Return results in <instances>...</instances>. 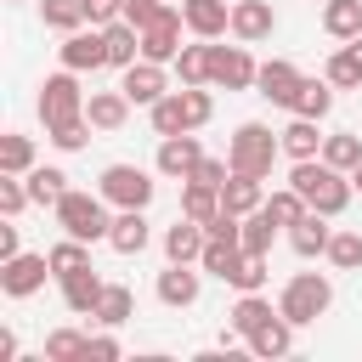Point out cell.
<instances>
[{
	"label": "cell",
	"instance_id": "obj_37",
	"mask_svg": "<svg viewBox=\"0 0 362 362\" xmlns=\"http://www.w3.org/2000/svg\"><path fill=\"white\" fill-rule=\"evenodd\" d=\"M34 170V141L28 136H0V175H28Z\"/></svg>",
	"mask_w": 362,
	"mask_h": 362
},
{
	"label": "cell",
	"instance_id": "obj_32",
	"mask_svg": "<svg viewBox=\"0 0 362 362\" xmlns=\"http://www.w3.org/2000/svg\"><path fill=\"white\" fill-rule=\"evenodd\" d=\"M45 362H90V334H79V328L45 334Z\"/></svg>",
	"mask_w": 362,
	"mask_h": 362
},
{
	"label": "cell",
	"instance_id": "obj_25",
	"mask_svg": "<svg viewBox=\"0 0 362 362\" xmlns=\"http://www.w3.org/2000/svg\"><path fill=\"white\" fill-rule=\"evenodd\" d=\"M322 74H328V85H334V90L362 85V34H356V40H345V45L328 57V68H322Z\"/></svg>",
	"mask_w": 362,
	"mask_h": 362
},
{
	"label": "cell",
	"instance_id": "obj_50",
	"mask_svg": "<svg viewBox=\"0 0 362 362\" xmlns=\"http://www.w3.org/2000/svg\"><path fill=\"white\" fill-rule=\"evenodd\" d=\"M85 17H90L96 28H107V23L124 17V0H85Z\"/></svg>",
	"mask_w": 362,
	"mask_h": 362
},
{
	"label": "cell",
	"instance_id": "obj_22",
	"mask_svg": "<svg viewBox=\"0 0 362 362\" xmlns=\"http://www.w3.org/2000/svg\"><path fill=\"white\" fill-rule=\"evenodd\" d=\"M102 40H107V68H130V62L141 57V28H136V23H124V17H119V23H107V28H102Z\"/></svg>",
	"mask_w": 362,
	"mask_h": 362
},
{
	"label": "cell",
	"instance_id": "obj_40",
	"mask_svg": "<svg viewBox=\"0 0 362 362\" xmlns=\"http://www.w3.org/2000/svg\"><path fill=\"white\" fill-rule=\"evenodd\" d=\"M40 17H45V28H62V34H74V28L90 23L85 0H40Z\"/></svg>",
	"mask_w": 362,
	"mask_h": 362
},
{
	"label": "cell",
	"instance_id": "obj_48",
	"mask_svg": "<svg viewBox=\"0 0 362 362\" xmlns=\"http://www.w3.org/2000/svg\"><path fill=\"white\" fill-rule=\"evenodd\" d=\"M175 0H124V23H136V28H147L153 17H164Z\"/></svg>",
	"mask_w": 362,
	"mask_h": 362
},
{
	"label": "cell",
	"instance_id": "obj_33",
	"mask_svg": "<svg viewBox=\"0 0 362 362\" xmlns=\"http://www.w3.org/2000/svg\"><path fill=\"white\" fill-rule=\"evenodd\" d=\"M209 62H215V45H209V40H198V45H181V57H175V74H181V85H209Z\"/></svg>",
	"mask_w": 362,
	"mask_h": 362
},
{
	"label": "cell",
	"instance_id": "obj_35",
	"mask_svg": "<svg viewBox=\"0 0 362 362\" xmlns=\"http://www.w3.org/2000/svg\"><path fill=\"white\" fill-rule=\"evenodd\" d=\"M23 181H28V198H34V204H57V198L68 192V175H62L57 164H34Z\"/></svg>",
	"mask_w": 362,
	"mask_h": 362
},
{
	"label": "cell",
	"instance_id": "obj_24",
	"mask_svg": "<svg viewBox=\"0 0 362 362\" xmlns=\"http://www.w3.org/2000/svg\"><path fill=\"white\" fill-rule=\"evenodd\" d=\"M249 351H255V356H288V351H294V322L277 311L272 322H260V328L249 334Z\"/></svg>",
	"mask_w": 362,
	"mask_h": 362
},
{
	"label": "cell",
	"instance_id": "obj_21",
	"mask_svg": "<svg viewBox=\"0 0 362 362\" xmlns=\"http://www.w3.org/2000/svg\"><path fill=\"white\" fill-rule=\"evenodd\" d=\"M85 119H90L96 130H119V124L130 119V96H124V90H90V96H85Z\"/></svg>",
	"mask_w": 362,
	"mask_h": 362
},
{
	"label": "cell",
	"instance_id": "obj_20",
	"mask_svg": "<svg viewBox=\"0 0 362 362\" xmlns=\"http://www.w3.org/2000/svg\"><path fill=\"white\" fill-rule=\"evenodd\" d=\"M204 243H209L204 221H187V215H181V221L164 232V255H170V260H181V266H192V260L204 255Z\"/></svg>",
	"mask_w": 362,
	"mask_h": 362
},
{
	"label": "cell",
	"instance_id": "obj_34",
	"mask_svg": "<svg viewBox=\"0 0 362 362\" xmlns=\"http://www.w3.org/2000/svg\"><path fill=\"white\" fill-rule=\"evenodd\" d=\"M130 311H136L130 288H124V283H107V288H102V300H96V322H102V328H124V322H130Z\"/></svg>",
	"mask_w": 362,
	"mask_h": 362
},
{
	"label": "cell",
	"instance_id": "obj_26",
	"mask_svg": "<svg viewBox=\"0 0 362 362\" xmlns=\"http://www.w3.org/2000/svg\"><path fill=\"white\" fill-rule=\"evenodd\" d=\"M221 204H226L232 215H249V209H260V204H266V192H260V175H238V170H232V175L221 181Z\"/></svg>",
	"mask_w": 362,
	"mask_h": 362
},
{
	"label": "cell",
	"instance_id": "obj_42",
	"mask_svg": "<svg viewBox=\"0 0 362 362\" xmlns=\"http://www.w3.org/2000/svg\"><path fill=\"white\" fill-rule=\"evenodd\" d=\"M209 113H215V96H209L204 85H187V90H181V119H187V130H204Z\"/></svg>",
	"mask_w": 362,
	"mask_h": 362
},
{
	"label": "cell",
	"instance_id": "obj_14",
	"mask_svg": "<svg viewBox=\"0 0 362 362\" xmlns=\"http://www.w3.org/2000/svg\"><path fill=\"white\" fill-rule=\"evenodd\" d=\"M272 28H277V11H272V0H232V34H238L243 45H260V40H272Z\"/></svg>",
	"mask_w": 362,
	"mask_h": 362
},
{
	"label": "cell",
	"instance_id": "obj_38",
	"mask_svg": "<svg viewBox=\"0 0 362 362\" xmlns=\"http://www.w3.org/2000/svg\"><path fill=\"white\" fill-rule=\"evenodd\" d=\"M272 238H277V215L260 204V209H249L243 215V249H260V255H272Z\"/></svg>",
	"mask_w": 362,
	"mask_h": 362
},
{
	"label": "cell",
	"instance_id": "obj_31",
	"mask_svg": "<svg viewBox=\"0 0 362 362\" xmlns=\"http://www.w3.org/2000/svg\"><path fill=\"white\" fill-rule=\"evenodd\" d=\"M226 283H232L238 294H255V288H266V255H260V249H238V260H232Z\"/></svg>",
	"mask_w": 362,
	"mask_h": 362
},
{
	"label": "cell",
	"instance_id": "obj_46",
	"mask_svg": "<svg viewBox=\"0 0 362 362\" xmlns=\"http://www.w3.org/2000/svg\"><path fill=\"white\" fill-rule=\"evenodd\" d=\"M90 130H96V124H90L85 113H79V119H68V124H51V141H57L62 153H79V147L90 141Z\"/></svg>",
	"mask_w": 362,
	"mask_h": 362
},
{
	"label": "cell",
	"instance_id": "obj_30",
	"mask_svg": "<svg viewBox=\"0 0 362 362\" xmlns=\"http://www.w3.org/2000/svg\"><path fill=\"white\" fill-rule=\"evenodd\" d=\"M322 28L334 40H356L362 34V0H322Z\"/></svg>",
	"mask_w": 362,
	"mask_h": 362
},
{
	"label": "cell",
	"instance_id": "obj_6",
	"mask_svg": "<svg viewBox=\"0 0 362 362\" xmlns=\"http://www.w3.org/2000/svg\"><path fill=\"white\" fill-rule=\"evenodd\" d=\"M79 113H85V90H79L74 68L51 74V79L40 85V119H45V130H51V124H68V119H79Z\"/></svg>",
	"mask_w": 362,
	"mask_h": 362
},
{
	"label": "cell",
	"instance_id": "obj_49",
	"mask_svg": "<svg viewBox=\"0 0 362 362\" xmlns=\"http://www.w3.org/2000/svg\"><path fill=\"white\" fill-rule=\"evenodd\" d=\"M226 175H232V164H226V158H209V153H204V158H198V170H192L187 181H209V187H221Z\"/></svg>",
	"mask_w": 362,
	"mask_h": 362
},
{
	"label": "cell",
	"instance_id": "obj_27",
	"mask_svg": "<svg viewBox=\"0 0 362 362\" xmlns=\"http://www.w3.org/2000/svg\"><path fill=\"white\" fill-rule=\"evenodd\" d=\"M328 107H334V85H328V74H322V79H300L288 113H300V119H322Z\"/></svg>",
	"mask_w": 362,
	"mask_h": 362
},
{
	"label": "cell",
	"instance_id": "obj_15",
	"mask_svg": "<svg viewBox=\"0 0 362 362\" xmlns=\"http://www.w3.org/2000/svg\"><path fill=\"white\" fill-rule=\"evenodd\" d=\"M198 288H204V277H198L192 266H181V260H170V266L158 272V300H164L170 311H187V305H198Z\"/></svg>",
	"mask_w": 362,
	"mask_h": 362
},
{
	"label": "cell",
	"instance_id": "obj_19",
	"mask_svg": "<svg viewBox=\"0 0 362 362\" xmlns=\"http://www.w3.org/2000/svg\"><path fill=\"white\" fill-rule=\"evenodd\" d=\"M322 221H328V215H317V209H311V215H300V221L288 226V249H294L300 260H311V255H328V238H334V226H322Z\"/></svg>",
	"mask_w": 362,
	"mask_h": 362
},
{
	"label": "cell",
	"instance_id": "obj_1",
	"mask_svg": "<svg viewBox=\"0 0 362 362\" xmlns=\"http://www.w3.org/2000/svg\"><path fill=\"white\" fill-rule=\"evenodd\" d=\"M288 187H294L317 215H328V221H334V215L351 204V192H356V187H351V175H345V170H334L328 158H300V164H294V175H288Z\"/></svg>",
	"mask_w": 362,
	"mask_h": 362
},
{
	"label": "cell",
	"instance_id": "obj_53",
	"mask_svg": "<svg viewBox=\"0 0 362 362\" xmlns=\"http://www.w3.org/2000/svg\"><path fill=\"white\" fill-rule=\"evenodd\" d=\"M351 187H356V192H362V164H356V170H351Z\"/></svg>",
	"mask_w": 362,
	"mask_h": 362
},
{
	"label": "cell",
	"instance_id": "obj_54",
	"mask_svg": "<svg viewBox=\"0 0 362 362\" xmlns=\"http://www.w3.org/2000/svg\"><path fill=\"white\" fill-rule=\"evenodd\" d=\"M175 6H181V0H175Z\"/></svg>",
	"mask_w": 362,
	"mask_h": 362
},
{
	"label": "cell",
	"instance_id": "obj_36",
	"mask_svg": "<svg viewBox=\"0 0 362 362\" xmlns=\"http://www.w3.org/2000/svg\"><path fill=\"white\" fill-rule=\"evenodd\" d=\"M45 255H51V277H68V272H85V266H90V243H79V238H68V232H62V243H51Z\"/></svg>",
	"mask_w": 362,
	"mask_h": 362
},
{
	"label": "cell",
	"instance_id": "obj_7",
	"mask_svg": "<svg viewBox=\"0 0 362 362\" xmlns=\"http://www.w3.org/2000/svg\"><path fill=\"white\" fill-rule=\"evenodd\" d=\"M45 277H51V255H11V260H0V288L11 300H28L34 288H45Z\"/></svg>",
	"mask_w": 362,
	"mask_h": 362
},
{
	"label": "cell",
	"instance_id": "obj_8",
	"mask_svg": "<svg viewBox=\"0 0 362 362\" xmlns=\"http://www.w3.org/2000/svg\"><path fill=\"white\" fill-rule=\"evenodd\" d=\"M57 57H62V68H74V74H96V68H107V40H102V28L90 23V28H74Z\"/></svg>",
	"mask_w": 362,
	"mask_h": 362
},
{
	"label": "cell",
	"instance_id": "obj_23",
	"mask_svg": "<svg viewBox=\"0 0 362 362\" xmlns=\"http://www.w3.org/2000/svg\"><path fill=\"white\" fill-rule=\"evenodd\" d=\"M147 238H153V232H147V215H141V209H119V215H113L107 243H113L119 255H141V249H147Z\"/></svg>",
	"mask_w": 362,
	"mask_h": 362
},
{
	"label": "cell",
	"instance_id": "obj_41",
	"mask_svg": "<svg viewBox=\"0 0 362 362\" xmlns=\"http://www.w3.org/2000/svg\"><path fill=\"white\" fill-rule=\"evenodd\" d=\"M238 249H243L238 238H209V243H204V255H198V266H204L209 277H221V283H226V272H232Z\"/></svg>",
	"mask_w": 362,
	"mask_h": 362
},
{
	"label": "cell",
	"instance_id": "obj_4",
	"mask_svg": "<svg viewBox=\"0 0 362 362\" xmlns=\"http://www.w3.org/2000/svg\"><path fill=\"white\" fill-rule=\"evenodd\" d=\"M328 305H334V283H328L322 272H300V277H288V283H283V294H277V311H283L294 328L317 322Z\"/></svg>",
	"mask_w": 362,
	"mask_h": 362
},
{
	"label": "cell",
	"instance_id": "obj_29",
	"mask_svg": "<svg viewBox=\"0 0 362 362\" xmlns=\"http://www.w3.org/2000/svg\"><path fill=\"white\" fill-rule=\"evenodd\" d=\"M272 317H277V311H272V300L255 288V294H238V305H232V317H226V322H232V334H243V339H249V334H255L260 322H272Z\"/></svg>",
	"mask_w": 362,
	"mask_h": 362
},
{
	"label": "cell",
	"instance_id": "obj_39",
	"mask_svg": "<svg viewBox=\"0 0 362 362\" xmlns=\"http://www.w3.org/2000/svg\"><path fill=\"white\" fill-rule=\"evenodd\" d=\"M322 158H328L334 170H345V175H351V170L362 164V136H351V130H334V136L322 141Z\"/></svg>",
	"mask_w": 362,
	"mask_h": 362
},
{
	"label": "cell",
	"instance_id": "obj_5",
	"mask_svg": "<svg viewBox=\"0 0 362 362\" xmlns=\"http://www.w3.org/2000/svg\"><path fill=\"white\" fill-rule=\"evenodd\" d=\"M96 192H102L113 209H147V204H153V175H147L141 164H107Z\"/></svg>",
	"mask_w": 362,
	"mask_h": 362
},
{
	"label": "cell",
	"instance_id": "obj_45",
	"mask_svg": "<svg viewBox=\"0 0 362 362\" xmlns=\"http://www.w3.org/2000/svg\"><path fill=\"white\" fill-rule=\"evenodd\" d=\"M266 209L277 215V226H294L300 215H311V204H305V198H300L294 187H283V192H272V198H266Z\"/></svg>",
	"mask_w": 362,
	"mask_h": 362
},
{
	"label": "cell",
	"instance_id": "obj_2",
	"mask_svg": "<svg viewBox=\"0 0 362 362\" xmlns=\"http://www.w3.org/2000/svg\"><path fill=\"white\" fill-rule=\"evenodd\" d=\"M51 215H57V226L68 232V238H79V243H96V238H107L113 232V215H107V198L102 192H62L57 204H51Z\"/></svg>",
	"mask_w": 362,
	"mask_h": 362
},
{
	"label": "cell",
	"instance_id": "obj_43",
	"mask_svg": "<svg viewBox=\"0 0 362 362\" xmlns=\"http://www.w3.org/2000/svg\"><path fill=\"white\" fill-rule=\"evenodd\" d=\"M147 113H153V130H158V136H181V130H187V119H181V90L158 96Z\"/></svg>",
	"mask_w": 362,
	"mask_h": 362
},
{
	"label": "cell",
	"instance_id": "obj_51",
	"mask_svg": "<svg viewBox=\"0 0 362 362\" xmlns=\"http://www.w3.org/2000/svg\"><path fill=\"white\" fill-rule=\"evenodd\" d=\"M11 255H23V238H17V215H6V226H0V260H11Z\"/></svg>",
	"mask_w": 362,
	"mask_h": 362
},
{
	"label": "cell",
	"instance_id": "obj_12",
	"mask_svg": "<svg viewBox=\"0 0 362 362\" xmlns=\"http://www.w3.org/2000/svg\"><path fill=\"white\" fill-rule=\"evenodd\" d=\"M300 68L288 62V57H272V62H260V74H255V90L266 96V102H277V107H288L294 102V90H300Z\"/></svg>",
	"mask_w": 362,
	"mask_h": 362
},
{
	"label": "cell",
	"instance_id": "obj_52",
	"mask_svg": "<svg viewBox=\"0 0 362 362\" xmlns=\"http://www.w3.org/2000/svg\"><path fill=\"white\" fill-rule=\"evenodd\" d=\"M113 356H119V339L113 334H96L90 339V362H113Z\"/></svg>",
	"mask_w": 362,
	"mask_h": 362
},
{
	"label": "cell",
	"instance_id": "obj_44",
	"mask_svg": "<svg viewBox=\"0 0 362 362\" xmlns=\"http://www.w3.org/2000/svg\"><path fill=\"white\" fill-rule=\"evenodd\" d=\"M328 260H334L339 272H356V266H362V232H334V238H328Z\"/></svg>",
	"mask_w": 362,
	"mask_h": 362
},
{
	"label": "cell",
	"instance_id": "obj_11",
	"mask_svg": "<svg viewBox=\"0 0 362 362\" xmlns=\"http://www.w3.org/2000/svg\"><path fill=\"white\" fill-rule=\"evenodd\" d=\"M198 158H204V147H198V136L192 130H181V136H158V175H175V181H187L192 170H198Z\"/></svg>",
	"mask_w": 362,
	"mask_h": 362
},
{
	"label": "cell",
	"instance_id": "obj_17",
	"mask_svg": "<svg viewBox=\"0 0 362 362\" xmlns=\"http://www.w3.org/2000/svg\"><path fill=\"white\" fill-rule=\"evenodd\" d=\"M181 17H187V28L198 40H221L232 28V6L226 0H181Z\"/></svg>",
	"mask_w": 362,
	"mask_h": 362
},
{
	"label": "cell",
	"instance_id": "obj_18",
	"mask_svg": "<svg viewBox=\"0 0 362 362\" xmlns=\"http://www.w3.org/2000/svg\"><path fill=\"white\" fill-rule=\"evenodd\" d=\"M277 141H283V153L300 164V158H322V141H328V136H317V119H300V113H294V119L277 130Z\"/></svg>",
	"mask_w": 362,
	"mask_h": 362
},
{
	"label": "cell",
	"instance_id": "obj_16",
	"mask_svg": "<svg viewBox=\"0 0 362 362\" xmlns=\"http://www.w3.org/2000/svg\"><path fill=\"white\" fill-rule=\"evenodd\" d=\"M62 283V305L74 311V317H96V300H102V277H96V266H85V272H68V277H57Z\"/></svg>",
	"mask_w": 362,
	"mask_h": 362
},
{
	"label": "cell",
	"instance_id": "obj_9",
	"mask_svg": "<svg viewBox=\"0 0 362 362\" xmlns=\"http://www.w3.org/2000/svg\"><path fill=\"white\" fill-rule=\"evenodd\" d=\"M260 74V62L243 51V45H215V62H209V85L221 90H249Z\"/></svg>",
	"mask_w": 362,
	"mask_h": 362
},
{
	"label": "cell",
	"instance_id": "obj_28",
	"mask_svg": "<svg viewBox=\"0 0 362 362\" xmlns=\"http://www.w3.org/2000/svg\"><path fill=\"white\" fill-rule=\"evenodd\" d=\"M221 209H226V204H221V187H209V181H187V192H181V215H187V221H204V226H209Z\"/></svg>",
	"mask_w": 362,
	"mask_h": 362
},
{
	"label": "cell",
	"instance_id": "obj_13",
	"mask_svg": "<svg viewBox=\"0 0 362 362\" xmlns=\"http://www.w3.org/2000/svg\"><path fill=\"white\" fill-rule=\"evenodd\" d=\"M119 90H124L130 102H141V107H153L158 96H170V85H164V62H147V57H136V62L124 68V79H119Z\"/></svg>",
	"mask_w": 362,
	"mask_h": 362
},
{
	"label": "cell",
	"instance_id": "obj_47",
	"mask_svg": "<svg viewBox=\"0 0 362 362\" xmlns=\"http://www.w3.org/2000/svg\"><path fill=\"white\" fill-rule=\"evenodd\" d=\"M34 198H28V181L23 175H0V215H23Z\"/></svg>",
	"mask_w": 362,
	"mask_h": 362
},
{
	"label": "cell",
	"instance_id": "obj_3",
	"mask_svg": "<svg viewBox=\"0 0 362 362\" xmlns=\"http://www.w3.org/2000/svg\"><path fill=\"white\" fill-rule=\"evenodd\" d=\"M277 153H283V141H277V130L272 124H238L232 130V147H226V164L238 170V175H272V164H277Z\"/></svg>",
	"mask_w": 362,
	"mask_h": 362
},
{
	"label": "cell",
	"instance_id": "obj_10",
	"mask_svg": "<svg viewBox=\"0 0 362 362\" xmlns=\"http://www.w3.org/2000/svg\"><path fill=\"white\" fill-rule=\"evenodd\" d=\"M181 23H187V17H181L175 6H170L164 17H153V23L141 28V57H147V62H175V57H181Z\"/></svg>",
	"mask_w": 362,
	"mask_h": 362
}]
</instances>
